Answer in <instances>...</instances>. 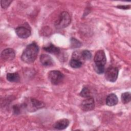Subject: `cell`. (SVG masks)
I'll list each match as a JSON object with an SVG mask.
<instances>
[{
  "label": "cell",
  "mask_w": 131,
  "mask_h": 131,
  "mask_svg": "<svg viewBox=\"0 0 131 131\" xmlns=\"http://www.w3.org/2000/svg\"><path fill=\"white\" fill-rule=\"evenodd\" d=\"M69 64L72 68H75V69H77V68H80L82 66V63L80 61V60H79V59L72 58L70 60Z\"/></svg>",
  "instance_id": "obj_15"
},
{
  "label": "cell",
  "mask_w": 131,
  "mask_h": 131,
  "mask_svg": "<svg viewBox=\"0 0 131 131\" xmlns=\"http://www.w3.org/2000/svg\"><path fill=\"white\" fill-rule=\"evenodd\" d=\"M7 79L10 82H18L19 80V76L17 73H9L7 74Z\"/></svg>",
  "instance_id": "obj_14"
},
{
  "label": "cell",
  "mask_w": 131,
  "mask_h": 131,
  "mask_svg": "<svg viewBox=\"0 0 131 131\" xmlns=\"http://www.w3.org/2000/svg\"><path fill=\"white\" fill-rule=\"evenodd\" d=\"M121 101L122 102L124 103H128L131 100V95L129 92H125L122 94L121 96Z\"/></svg>",
  "instance_id": "obj_16"
},
{
  "label": "cell",
  "mask_w": 131,
  "mask_h": 131,
  "mask_svg": "<svg viewBox=\"0 0 131 131\" xmlns=\"http://www.w3.org/2000/svg\"><path fill=\"white\" fill-rule=\"evenodd\" d=\"M71 45L74 48L80 47L81 46V42L74 38H72L71 39Z\"/></svg>",
  "instance_id": "obj_19"
},
{
  "label": "cell",
  "mask_w": 131,
  "mask_h": 131,
  "mask_svg": "<svg viewBox=\"0 0 131 131\" xmlns=\"http://www.w3.org/2000/svg\"><path fill=\"white\" fill-rule=\"evenodd\" d=\"M69 123H70V121L68 119H62L56 121L54 123L53 127L59 130L64 129L69 126Z\"/></svg>",
  "instance_id": "obj_10"
},
{
  "label": "cell",
  "mask_w": 131,
  "mask_h": 131,
  "mask_svg": "<svg viewBox=\"0 0 131 131\" xmlns=\"http://www.w3.org/2000/svg\"><path fill=\"white\" fill-rule=\"evenodd\" d=\"M15 32L17 36L21 38H27L31 35L30 30L24 27L20 26L16 28Z\"/></svg>",
  "instance_id": "obj_9"
},
{
  "label": "cell",
  "mask_w": 131,
  "mask_h": 131,
  "mask_svg": "<svg viewBox=\"0 0 131 131\" xmlns=\"http://www.w3.org/2000/svg\"><path fill=\"white\" fill-rule=\"evenodd\" d=\"M38 52V46L35 42H32L26 47L21 56V59L26 63H33L35 60Z\"/></svg>",
  "instance_id": "obj_1"
},
{
  "label": "cell",
  "mask_w": 131,
  "mask_h": 131,
  "mask_svg": "<svg viewBox=\"0 0 131 131\" xmlns=\"http://www.w3.org/2000/svg\"><path fill=\"white\" fill-rule=\"evenodd\" d=\"M119 70L117 68L114 67H109L106 70L105 73V79L110 82H115L118 76Z\"/></svg>",
  "instance_id": "obj_5"
},
{
  "label": "cell",
  "mask_w": 131,
  "mask_h": 131,
  "mask_svg": "<svg viewBox=\"0 0 131 131\" xmlns=\"http://www.w3.org/2000/svg\"><path fill=\"white\" fill-rule=\"evenodd\" d=\"M12 1H9V0H7V1H3L2 0L1 1V7L3 9H6L11 4L12 2Z\"/></svg>",
  "instance_id": "obj_21"
},
{
  "label": "cell",
  "mask_w": 131,
  "mask_h": 131,
  "mask_svg": "<svg viewBox=\"0 0 131 131\" xmlns=\"http://www.w3.org/2000/svg\"><path fill=\"white\" fill-rule=\"evenodd\" d=\"M95 71L99 74H102L104 73L105 69H104V66H95L94 67Z\"/></svg>",
  "instance_id": "obj_20"
},
{
  "label": "cell",
  "mask_w": 131,
  "mask_h": 131,
  "mask_svg": "<svg viewBox=\"0 0 131 131\" xmlns=\"http://www.w3.org/2000/svg\"><path fill=\"white\" fill-rule=\"evenodd\" d=\"M48 78L50 82L54 85L60 83L64 78L63 74L59 71H51L49 73Z\"/></svg>",
  "instance_id": "obj_4"
},
{
  "label": "cell",
  "mask_w": 131,
  "mask_h": 131,
  "mask_svg": "<svg viewBox=\"0 0 131 131\" xmlns=\"http://www.w3.org/2000/svg\"><path fill=\"white\" fill-rule=\"evenodd\" d=\"M94 61L95 66H104L106 62V58L104 51L102 50L98 51L95 54Z\"/></svg>",
  "instance_id": "obj_6"
},
{
  "label": "cell",
  "mask_w": 131,
  "mask_h": 131,
  "mask_svg": "<svg viewBox=\"0 0 131 131\" xmlns=\"http://www.w3.org/2000/svg\"><path fill=\"white\" fill-rule=\"evenodd\" d=\"M80 95L81 97H85V98L90 97V91L89 88L86 86L83 87L80 93Z\"/></svg>",
  "instance_id": "obj_17"
},
{
  "label": "cell",
  "mask_w": 131,
  "mask_h": 131,
  "mask_svg": "<svg viewBox=\"0 0 131 131\" xmlns=\"http://www.w3.org/2000/svg\"><path fill=\"white\" fill-rule=\"evenodd\" d=\"M23 108L30 112H34L45 106L43 102L36 100L34 98H29L23 104Z\"/></svg>",
  "instance_id": "obj_2"
},
{
  "label": "cell",
  "mask_w": 131,
  "mask_h": 131,
  "mask_svg": "<svg viewBox=\"0 0 131 131\" xmlns=\"http://www.w3.org/2000/svg\"><path fill=\"white\" fill-rule=\"evenodd\" d=\"M40 61L45 67H50L53 64V60L51 57L48 54H43L40 55Z\"/></svg>",
  "instance_id": "obj_11"
},
{
  "label": "cell",
  "mask_w": 131,
  "mask_h": 131,
  "mask_svg": "<svg viewBox=\"0 0 131 131\" xmlns=\"http://www.w3.org/2000/svg\"><path fill=\"white\" fill-rule=\"evenodd\" d=\"M43 49L45 51L51 54H58L60 53V49L53 44H50L49 45L45 47Z\"/></svg>",
  "instance_id": "obj_13"
},
{
  "label": "cell",
  "mask_w": 131,
  "mask_h": 131,
  "mask_svg": "<svg viewBox=\"0 0 131 131\" xmlns=\"http://www.w3.org/2000/svg\"><path fill=\"white\" fill-rule=\"evenodd\" d=\"M118 99L117 96L113 93L109 94L106 99V104L108 106H114L118 103Z\"/></svg>",
  "instance_id": "obj_12"
},
{
  "label": "cell",
  "mask_w": 131,
  "mask_h": 131,
  "mask_svg": "<svg viewBox=\"0 0 131 131\" xmlns=\"http://www.w3.org/2000/svg\"><path fill=\"white\" fill-rule=\"evenodd\" d=\"M15 56V51L11 48H7L4 50L1 53L2 59L5 61H11L13 60Z\"/></svg>",
  "instance_id": "obj_8"
},
{
  "label": "cell",
  "mask_w": 131,
  "mask_h": 131,
  "mask_svg": "<svg viewBox=\"0 0 131 131\" xmlns=\"http://www.w3.org/2000/svg\"><path fill=\"white\" fill-rule=\"evenodd\" d=\"M71 18L68 12L63 11L59 15L58 19L55 23L56 29H60L68 27L71 23Z\"/></svg>",
  "instance_id": "obj_3"
},
{
  "label": "cell",
  "mask_w": 131,
  "mask_h": 131,
  "mask_svg": "<svg viewBox=\"0 0 131 131\" xmlns=\"http://www.w3.org/2000/svg\"><path fill=\"white\" fill-rule=\"evenodd\" d=\"M80 107L82 110L85 112L93 110L95 107V101L94 99L91 97L86 98L81 102Z\"/></svg>",
  "instance_id": "obj_7"
},
{
  "label": "cell",
  "mask_w": 131,
  "mask_h": 131,
  "mask_svg": "<svg viewBox=\"0 0 131 131\" xmlns=\"http://www.w3.org/2000/svg\"><path fill=\"white\" fill-rule=\"evenodd\" d=\"M81 56L82 58L86 60H89L91 58L92 55L89 50H83L81 53Z\"/></svg>",
  "instance_id": "obj_18"
},
{
  "label": "cell",
  "mask_w": 131,
  "mask_h": 131,
  "mask_svg": "<svg viewBox=\"0 0 131 131\" xmlns=\"http://www.w3.org/2000/svg\"><path fill=\"white\" fill-rule=\"evenodd\" d=\"M117 7L120 9H129L130 6H117Z\"/></svg>",
  "instance_id": "obj_22"
}]
</instances>
